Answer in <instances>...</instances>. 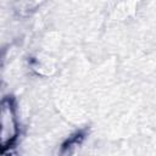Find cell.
Returning a JSON list of instances; mask_svg holds the SVG:
<instances>
[{
  "label": "cell",
  "instance_id": "cell-1",
  "mask_svg": "<svg viewBox=\"0 0 156 156\" xmlns=\"http://www.w3.org/2000/svg\"><path fill=\"white\" fill-rule=\"evenodd\" d=\"M20 127L15 102L11 98L0 101V152L11 147L18 136Z\"/></svg>",
  "mask_w": 156,
  "mask_h": 156
},
{
  "label": "cell",
  "instance_id": "cell-2",
  "mask_svg": "<svg viewBox=\"0 0 156 156\" xmlns=\"http://www.w3.org/2000/svg\"><path fill=\"white\" fill-rule=\"evenodd\" d=\"M83 139H84V132H78V133H76L74 135H72L71 138H68V139L66 140V143L62 145V150H66V149H68V147L79 145Z\"/></svg>",
  "mask_w": 156,
  "mask_h": 156
}]
</instances>
